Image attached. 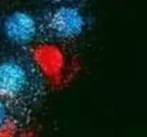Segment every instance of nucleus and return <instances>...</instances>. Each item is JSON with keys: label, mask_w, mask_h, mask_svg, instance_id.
I'll return each mask as SVG.
<instances>
[{"label": "nucleus", "mask_w": 147, "mask_h": 137, "mask_svg": "<svg viewBox=\"0 0 147 137\" xmlns=\"http://www.w3.org/2000/svg\"><path fill=\"white\" fill-rule=\"evenodd\" d=\"M48 90L47 77L30 48L0 44V99L21 130L32 122Z\"/></svg>", "instance_id": "nucleus-1"}, {"label": "nucleus", "mask_w": 147, "mask_h": 137, "mask_svg": "<svg viewBox=\"0 0 147 137\" xmlns=\"http://www.w3.org/2000/svg\"><path fill=\"white\" fill-rule=\"evenodd\" d=\"M39 44H67L82 35L87 20L81 6L57 5L39 17Z\"/></svg>", "instance_id": "nucleus-2"}, {"label": "nucleus", "mask_w": 147, "mask_h": 137, "mask_svg": "<svg viewBox=\"0 0 147 137\" xmlns=\"http://www.w3.org/2000/svg\"><path fill=\"white\" fill-rule=\"evenodd\" d=\"M39 17L23 10H15L0 17L1 44L30 48L39 44Z\"/></svg>", "instance_id": "nucleus-3"}, {"label": "nucleus", "mask_w": 147, "mask_h": 137, "mask_svg": "<svg viewBox=\"0 0 147 137\" xmlns=\"http://www.w3.org/2000/svg\"><path fill=\"white\" fill-rule=\"evenodd\" d=\"M21 131L7 105L0 99V135Z\"/></svg>", "instance_id": "nucleus-4"}, {"label": "nucleus", "mask_w": 147, "mask_h": 137, "mask_svg": "<svg viewBox=\"0 0 147 137\" xmlns=\"http://www.w3.org/2000/svg\"><path fill=\"white\" fill-rule=\"evenodd\" d=\"M49 4L57 6V5H75V6H81L85 3L90 0H44Z\"/></svg>", "instance_id": "nucleus-5"}]
</instances>
